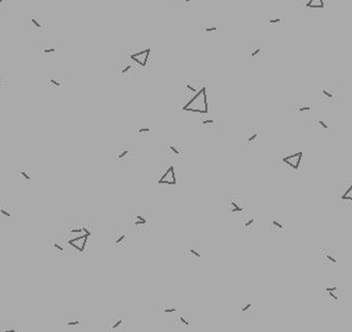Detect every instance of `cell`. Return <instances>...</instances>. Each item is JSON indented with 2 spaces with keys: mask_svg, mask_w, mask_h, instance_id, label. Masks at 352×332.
<instances>
[{
  "mask_svg": "<svg viewBox=\"0 0 352 332\" xmlns=\"http://www.w3.org/2000/svg\"><path fill=\"white\" fill-rule=\"evenodd\" d=\"M67 229L68 232L71 235H77V236L83 234H87L88 236L92 235L89 227H88V225H85V223H75L71 227H67Z\"/></svg>",
  "mask_w": 352,
  "mask_h": 332,
  "instance_id": "obj_11",
  "label": "cell"
},
{
  "mask_svg": "<svg viewBox=\"0 0 352 332\" xmlns=\"http://www.w3.org/2000/svg\"><path fill=\"white\" fill-rule=\"evenodd\" d=\"M42 51L44 53H52L56 51V48L53 46H45V47L42 48Z\"/></svg>",
  "mask_w": 352,
  "mask_h": 332,
  "instance_id": "obj_30",
  "label": "cell"
},
{
  "mask_svg": "<svg viewBox=\"0 0 352 332\" xmlns=\"http://www.w3.org/2000/svg\"><path fill=\"white\" fill-rule=\"evenodd\" d=\"M16 176H20L23 179L27 180V181H30V180H31V175H30L29 173H27V171H18V173H16Z\"/></svg>",
  "mask_w": 352,
  "mask_h": 332,
  "instance_id": "obj_29",
  "label": "cell"
},
{
  "mask_svg": "<svg viewBox=\"0 0 352 332\" xmlns=\"http://www.w3.org/2000/svg\"><path fill=\"white\" fill-rule=\"evenodd\" d=\"M280 18H276V19H270V24H278V23H280Z\"/></svg>",
  "mask_w": 352,
  "mask_h": 332,
  "instance_id": "obj_40",
  "label": "cell"
},
{
  "mask_svg": "<svg viewBox=\"0 0 352 332\" xmlns=\"http://www.w3.org/2000/svg\"><path fill=\"white\" fill-rule=\"evenodd\" d=\"M6 332H16V331H21V329H17V327L16 326H13V327H6Z\"/></svg>",
  "mask_w": 352,
  "mask_h": 332,
  "instance_id": "obj_34",
  "label": "cell"
},
{
  "mask_svg": "<svg viewBox=\"0 0 352 332\" xmlns=\"http://www.w3.org/2000/svg\"><path fill=\"white\" fill-rule=\"evenodd\" d=\"M206 86H203L196 95L194 98H191V101H188L183 108L184 111L193 112V113H200V114H208V97H206V93L203 96V99H199L201 94H202L203 90Z\"/></svg>",
  "mask_w": 352,
  "mask_h": 332,
  "instance_id": "obj_1",
  "label": "cell"
},
{
  "mask_svg": "<svg viewBox=\"0 0 352 332\" xmlns=\"http://www.w3.org/2000/svg\"><path fill=\"white\" fill-rule=\"evenodd\" d=\"M215 125V121L213 119H204L202 121V126H213Z\"/></svg>",
  "mask_w": 352,
  "mask_h": 332,
  "instance_id": "obj_32",
  "label": "cell"
},
{
  "mask_svg": "<svg viewBox=\"0 0 352 332\" xmlns=\"http://www.w3.org/2000/svg\"><path fill=\"white\" fill-rule=\"evenodd\" d=\"M132 226L135 230H149L151 226V218L146 213H137L133 215Z\"/></svg>",
  "mask_w": 352,
  "mask_h": 332,
  "instance_id": "obj_4",
  "label": "cell"
},
{
  "mask_svg": "<svg viewBox=\"0 0 352 332\" xmlns=\"http://www.w3.org/2000/svg\"><path fill=\"white\" fill-rule=\"evenodd\" d=\"M253 301L252 300H244L241 301L236 309H235V314L238 316H245V315H250L252 313Z\"/></svg>",
  "mask_w": 352,
  "mask_h": 332,
  "instance_id": "obj_10",
  "label": "cell"
},
{
  "mask_svg": "<svg viewBox=\"0 0 352 332\" xmlns=\"http://www.w3.org/2000/svg\"><path fill=\"white\" fill-rule=\"evenodd\" d=\"M123 323H125V318L121 317V316H118L114 320H112V323L109 324L108 326V330L109 331H117L122 327Z\"/></svg>",
  "mask_w": 352,
  "mask_h": 332,
  "instance_id": "obj_16",
  "label": "cell"
},
{
  "mask_svg": "<svg viewBox=\"0 0 352 332\" xmlns=\"http://www.w3.org/2000/svg\"><path fill=\"white\" fill-rule=\"evenodd\" d=\"M244 211V198L243 197H229L227 199V212L234 214Z\"/></svg>",
  "mask_w": 352,
  "mask_h": 332,
  "instance_id": "obj_6",
  "label": "cell"
},
{
  "mask_svg": "<svg viewBox=\"0 0 352 332\" xmlns=\"http://www.w3.org/2000/svg\"><path fill=\"white\" fill-rule=\"evenodd\" d=\"M320 263L323 265H336L337 258L331 250L322 248L320 249Z\"/></svg>",
  "mask_w": 352,
  "mask_h": 332,
  "instance_id": "obj_8",
  "label": "cell"
},
{
  "mask_svg": "<svg viewBox=\"0 0 352 332\" xmlns=\"http://www.w3.org/2000/svg\"><path fill=\"white\" fill-rule=\"evenodd\" d=\"M314 125H317V126L319 127V128H322V129H325V130L329 129V123H327V121H321V119H319V121H316L314 123Z\"/></svg>",
  "mask_w": 352,
  "mask_h": 332,
  "instance_id": "obj_28",
  "label": "cell"
},
{
  "mask_svg": "<svg viewBox=\"0 0 352 332\" xmlns=\"http://www.w3.org/2000/svg\"><path fill=\"white\" fill-rule=\"evenodd\" d=\"M323 0H310L306 3V8H323Z\"/></svg>",
  "mask_w": 352,
  "mask_h": 332,
  "instance_id": "obj_24",
  "label": "cell"
},
{
  "mask_svg": "<svg viewBox=\"0 0 352 332\" xmlns=\"http://www.w3.org/2000/svg\"><path fill=\"white\" fill-rule=\"evenodd\" d=\"M260 221V215L258 214H249L245 219V223H244V230L249 232L253 229V227L258 223Z\"/></svg>",
  "mask_w": 352,
  "mask_h": 332,
  "instance_id": "obj_13",
  "label": "cell"
},
{
  "mask_svg": "<svg viewBox=\"0 0 352 332\" xmlns=\"http://www.w3.org/2000/svg\"><path fill=\"white\" fill-rule=\"evenodd\" d=\"M81 324H82V318L80 317L71 316V317H67L65 319V325L67 327H77L80 326Z\"/></svg>",
  "mask_w": 352,
  "mask_h": 332,
  "instance_id": "obj_20",
  "label": "cell"
},
{
  "mask_svg": "<svg viewBox=\"0 0 352 332\" xmlns=\"http://www.w3.org/2000/svg\"><path fill=\"white\" fill-rule=\"evenodd\" d=\"M87 234H83V235H78L73 240H69L67 242L68 245H70L71 247H75V249L78 250L79 252H85V246H86V243H87Z\"/></svg>",
  "mask_w": 352,
  "mask_h": 332,
  "instance_id": "obj_7",
  "label": "cell"
},
{
  "mask_svg": "<svg viewBox=\"0 0 352 332\" xmlns=\"http://www.w3.org/2000/svg\"><path fill=\"white\" fill-rule=\"evenodd\" d=\"M131 68H132V66H131L130 64H128V65L126 66V67H125V68L122 69V70H121V74H127V73H128V71H129L130 69H131Z\"/></svg>",
  "mask_w": 352,
  "mask_h": 332,
  "instance_id": "obj_37",
  "label": "cell"
},
{
  "mask_svg": "<svg viewBox=\"0 0 352 332\" xmlns=\"http://www.w3.org/2000/svg\"><path fill=\"white\" fill-rule=\"evenodd\" d=\"M4 1H6V0H0V6H2L3 3H4Z\"/></svg>",
  "mask_w": 352,
  "mask_h": 332,
  "instance_id": "obj_41",
  "label": "cell"
},
{
  "mask_svg": "<svg viewBox=\"0 0 352 332\" xmlns=\"http://www.w3.org/2000/svg\"><path fill=\"white\" fill-rule=\"evenodd\" d=\"M321 99H327L329 101L335 99V94L332 91L328 90V88L323 87L321 88Z\"/></svg>",
  "mask_w": 352,
  "mask_h": 332,
  "instance_id": "obj_22",
  "label": "cell"
},
{
  "mask_svg": "<svg viewBox=\"0 0 352 332\" xmlns=\"http://www.w3.org/2000/svg\"><path fill=\"white\" fill-rule=\"evenodd\" d=\"M149 132H150L149 128H139V129L137 130L138 134H145V133H149Z\"/></svg>",
  "mask_w": 352,
  "mask_h": 332,
  "instance_id": "obj_36",
  "label": "cell"
},
{
  "mask_svg": "<svg viewBox=\"0 0 352 332\" xmlns=\"http://www.w3.org/2000/svg\"><path fill=\"white\" fill-rule=\"evenodd\" d=\"M312 106L310 104H301V106H297L295 108L297 112H305V111H311Z\"/></svg>",
  "mask_w": 352,
  "mask_h": 332,
  "instance_id": "obj_27",
  "label": "cell"
},
{
  "mask_svg": "<svg viewBox=\"0 0 352 332\" xmlns=\"http://www.w3.org/2000/svg\"><path fill=\"white\" fill-rule=\"evenodd\" d=\"M0 214L2 215L3 217L6 218V221H13L14 219V214H13V211L11 208L6 206H0Z\"/></svg>",
  "mask_w": 352,
  "mask_h": 332,
  "instance_id": "obj_18",
  "label": "cell"
},
{
  "mask_svg": "<svg viewBox=\"0 0 352 332\" xmlns=\"http://www.w3.org/2000/svg\"><path fill=\"white\" fill-rule=\"evenodd\" d=\"M337 203L352 204V179L347 180L337 191Z\"/></svg>",
  "mask_w": 352,
  "mask_h": 332,
  "instance_id": "obj_3",
  "label": "cell"
},
{
  "mask_svg": "<svg viewBox=\"0 0 352 332\" xmlns=\"http://www.w3.org/2000/svg\"><path fill=\"white\" fill-rule=\"evenodd\" d=\"M184 254H187V256H194L195 258L200 259L202 257L201 254V251L199 249H196V248H189V249H186L184 251Z\"/></svg>",
  "mask_w": 352,
  "mask_h": 332,
  "instance_id": "obj_23",
  "label": "cell"
},
{
  "mask_svg": "<svg viewBox=\"0 0 352 332\" xmlns=\"http://www.w3.org/2000/svg\"><path fill=\"white\" fill-rule=\"evenodd\" d=\"M216 30H217L216 27H211V28H206L204 31H206V32H213V31H216Z\"/></svg>",
  "mask_w": 352,
  "mask_h": 332,
  "instance_id": "obj_39",
  "label": "cell"
},
{
  "mask_svg": "<svg viewBox=\"0 0 352 332\" xmlns=\"http://www.w3.org/2000/svg\"><path fill=\"white\" fill-rule=\"evenodd\" d=\"M51 245H52L53 248H54V249H56L59 253H61V254H64L65 251H66V249H65V247L63 246V245H62L61 243H60V242H53V243H52Z\"/></svg>",
  "mask_w": 352,
  "mask_h": 332,
  "instance_id": "obj_26",
  "label": "cell"
},
{
  "mask_svg": "<svg viewBox=\"0 0 352 332\" xmlns=\"http://www.w3.org/2000/svg\"><path fill=\"white\" fill-rule=\"evenodd\" d=\"M133 151V149L131 147H128V146H125V147H121L117 150L116 152V162L117 163H123L126 161V158L129 154H131Z\"/></svg>",
  "mask_w": 352,
  "mask_h": 332,
  "instance_id": "obj_14",
  "label": "cell"
},
{
  "mask_svg": "<svg viewBox=\"0 0 352 332\" xmlns=\"http://www.w3.org/2000/svg\"><path fill=\"white\" fill-rule=\"evenodd\" d=\"M158 185H166V186H175L177 184L175 166L172 164L167 166V168L163 171L161 177L158 180Z\"/></svg>",
  "mask_w": 352,
  "mask_h": 332,
  "instance_id": "obj_5",
  "label": "cell"
},
{
  "mask_svg": "<svg viewBox=\"0 0 352 332\" xmlns=\"http://www.w3.org/2000/svg\"><path fill=\"white\" fill-rule=\"evenodd\" d=\"M320 288H321L330 298H332L333 300H338V296H337L338 286L336 283L323 282L320 284Z\"/></svg>",
  "mask_w": 352,
  "mask_h": 332,
  "instance_id": "obj_12",
  "label": "cell"
},
{
  "mask_svg": "<svg viewBox=\"0 0 352 332\" xmlns=\"http://www.w3.org/2000/svg\"><path fill=\"white\" fill-rule=\"evenodd\" d=\"M31 23H32L33 26L35 27V28H37V29L42 27V24L37 20V19H36V18H32V19H31Z\"/></svg>",
  "mask_w": 352,
  "mask_h": 332,
  "instance_id": "obj_33",
  "label": "cell"
},
{
  "mask_svg": "<svg viewBox=\"0 0 352 332\" xmlns=\"http://www.w3.org/2000/svg\"><path fill=\"white\" fill-rule=\"evenodd\" d=\"M303 150L302 148H295L293 151L288 153H284L279 158V161L282 164L286 166L288 169L298 171L302 163Z\"/></svg>",
  "mask_w": 352,
  "mask_h": 332,
  "instance_id": "obj_2",
  "label": "cell"
},
{
  "mask_svg": "<svg viewBox=\"0 0 352 332\" xmlns=\"http://www.w3.org/2000/svg\"><path fill=\"white\" fill-rule=\"evenodd\" d=\"M286 228V223L283 218H281L279 215L271 214L269 216V229L271 231H281Z\"/></svg>",
  "mask_w": 352,
  "mask_h": 332,
  "instance_id": "obj_9",
  "label": "cell"
},
{
  "mask_svg": "<svg viewBox=\"0 0 352 332\" xmlns=\"http://www.w3.org/2000/svg\"><path fill=\"white\" fill-rule=\"evenodd\" d=\"M126 238H127V235L125 232L122 231H119V232L116 233V238H115V247H117V248H122L125 246V242H126Z\"/></svg>",
  "mask_w": 352,
  "mask_h": 332,
  "instance_id": "obj_19",
  "label": "cell"
},
{
  "mask_svg": "<svg viewBox=\"0 0 352 332\" xmlns=\"http://www.w3.org/2000/svg\"><path fill=\"white\" fill-rule=\"evenodd\" d=\"M158 313L162 315H175L177 314V308L175 306L163 307L158 310Z\"/></svg>",
  "mask_w": 352,
  "mask_h": 332,
  "instance_id": "obj_21",
  "label": "cell"
},
{
  "mask_svg": "<svg viewBox=\"0 0 352 332\" xmlns=\"http://www.w3.org/2000/svg\"><path fill=\"white\" fill-rule=\"evenodd\" d=\"M261 52V48H256V49L254 50V51H253L252 52V54H251V56H252V58H254V56H256L258 54V53Z\"/></svg>",
  "mask_w": 352,
  "mask_h": 332,
  "instance_id": "obj_38",
  "label": "cell"
},
{
  "mask_svg": "<svg viewBox=\"0 0 352 332\" xmlns=\"http://www.w3.org/2000/svg\"><path fill=\"white\" fill-rule=\"evenodd\" d=\"M167 152L172 153L175 156H179V154H181V153L183 152V149L178 147V146H173V145H171V146H169V147L167 148Z\"/></svg>",
  "mask_w": 352,
  "mask_h": 332,
  "instance_id": "obj_25",
  "label": "cell"
},
{
  "mask_svg": "<svg viewBox=\"0 0 352 332\" xmlns=\"http://www.w3.org/2000/svg\"><path fill=\"white\" fill-rule=\"evenodd\" d=\"M176 324L181 327H191L193 325V318L187 314H181L176 318Z\"/></svg>",
  "mask_w": 352,
  "mask_h": 332,
  "instance_id": "obj_15",
  "label": "cell"
},
{
  "mask_svg": "<svg viewBox=\"0 0 352 332\" xmlns=\"http://www.w3.org/2000/svg\"><path fill=\"white\" fill-rule=\"evenodd\" d=\"M185 87L187 88L189 92H193V93H196L197 92V88L195 87V86L191 85V84H189V83H186V84H185Z\"/></svg>",
  "mask_w": 352,
  "mask_h": 332,
  "instance_id": "obj_35",
  "label": "cell"
},
{
  "mask_svg": "<svg viewBox=\"0 0 352 332\" xmlns=\"http://www.w3.org/2000/svg\"><path fill=\"white\" fill-rule=\"evenodd\" d=\"M48 82H49V84H52V85H54V86H61L62 85V83L60 82L59 80L53 79V78H51V79L48 80Z\"/></svg>",
  "mask_w": 352,
  "mask_h": 332,
  "instance_id": "obj_31",
  "label": "cell"
},
{
  "mask_svg": "<svg viewBox=\"0 0 352 332\" xmlns=\"http://www.w3.org/2000/svg\"><path fill=\"white\" fill-rule=\"evenodd\" d=\"M185 1H186V2H191V0H185Z\"/></svg>",
  "mask_w": 352,
  "mask_h": 332,
  "instance_id": "obj_43",
  "label": "cell"
},
{
  "mask_svg": "<svg viewBox=\"0 0 352 332\" xmlns=\"http://www.w3.org/2000/svg\"><path fill=\"white\" fill-rule=\"evenodd\" d=\"M2 87V82H1V81H0V88Z\"/></svg>",
  "mask_w": 352,
  "mask_h": 332,
  "instance_id": "obj_42",
  "label": "cell"
},
{
  "mask_svg": "<svg viewBox=\"0 0 352 332\" xmlns=\"http://www.w3.org/2000/svg\"><path fill=\"white\" fill-rule=\"evenodd\" d=\"M258 138H260V132H258V131H252L249 135L245 138L244 144L246 145V146H251V145L258 143Z\"/></svg>",
  "mask_w": 352,
  "mask_h": 332,
  "instance_id": "obj_17",
  "label": "cell"
}]
</instances>
